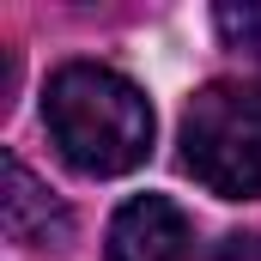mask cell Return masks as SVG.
<instances>
[{"label": "cell", "mask_w": 261, "mask_h": 261, "mask_svg": "<svg viewBox=\"0 0 261 261\" xmlns=\"http://www.w3.org/2000/svg\"><path fill=\"white\" fill-rule=\"evenodd\" d=\"M213 261H261V231H237V237H225Z\"/></svg>", "instance_id": "8992f818"}, {"label": "cell", "mask_w": 261, "mask_h": 261, "mask_svg": "<svg viewBox=\"0 0 261 261\" xmlns=\"http://www.w3.org/2000/svg\"><path fill=\"white\" fill-rule=\"evenodd\" d=\"M213 18H219V37L231 49H249L261 61V0H249V6H219Z\"/></svg>", "instance_id": "5b68a950"}, {"label": "cell", "mask_w": 261, "mask_h": 261, "mask_svg": "<svg viewBox=\"0 0 261 261\" xmlns=\"http://www.w3.org/2000/svg\"><path fill=\"white\" fill-rule=\"evenodd\" d=\"M182 170L219 200L261 195V85L213 79L182 116Z\"/></svg>", "instance_id": "7a4b0ae2"}, {"label": "cell", "mask_w": 261, "mask_h": 261, "mask_svg": "<svg viewBox=\"0 0 261 261\" xmlns=\"http://www.w3.org/2000/svg\"><path fill=\"white\" fill-rule=\"evenodd\" d=\"M49 140L79 176H122L152 152V103L128 73L97 61H67L43 91Z\"/></svg>", "instance_id": "6da1fadb"}, {"label": "cell", "mask_w": 261, "mask_h": 261, "mask_svg": "<svg viewBox=\"0 0 261 261\" xmlns=\"http://www.w3.org/2000/svg\"><path fill=\"white\" fill-rule=\"evenodd\" d=\"M0 219H6V237L24 243V249H67V237H73V213L31 176V164L18 152H6V206H0Z\"/></svg>", "instance_id": "277c9868"}, {"label": "cell", "mask_w": 261, "mask_h": 261, "mask_svg": "<svg viewBox=\"0 0 261 261\" xmlns=\"http://www.w3.org/2000/svg\"><path fill=\"white\" fill-rule=\"evenodd\" d=\"M195 249V225L176 200L164 195H134L110 219V243L103 261H189Z\"/></svg>", "instance_id": "3957f363"}]
</instances>
